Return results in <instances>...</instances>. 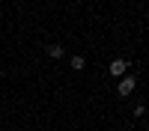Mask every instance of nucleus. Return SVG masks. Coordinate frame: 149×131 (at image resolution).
I'll return each instance as SVG.
<instances>
[{"instance_id":"obj_1","label":"nucleus","mask_w":149,"mask_h":131,"mask_svg":"<svg viewBox=\"0 0 149 131\" xmlns=\"http://www.w3.org/2000/svg\"><path fill=\"white\" fill-rule=\"evenodd\" d=\"M134 89H137V78H134V75H122V78H119V83H116L119 98H128Z\"/></svg>"},{"instance_id":"obj_2","label":"nucleus","mask_w":149,"mask_h":131,"mask_svg":"<svg viewBox=\"0 0 149 131\" xmlns=\"http://www.w3.org/2000/svg\"><path fill=\"white\" fill-rule=\"evenodd\" d=\"M107 71H110L113 78H122V75H128V60H125V57H116V60H110Z\"/></svg>"},{"instance_id":"obj_3","label":"nucleus","mask_w":149,"mask_h":131,"mask_svg":"<svg viewBox=\"0 0 149 131\" xmlns=\"http://www.w3.org/2000/svg\"><path fill=\"white\" fill-rule=\"evenodd\" d=\"M45 54L51 57V60H63V57H66V48L60 45V42H51V45L45 48Z\"/></svg>"},{"instance_id":"obj_4","label":"nucleus","mask_w":149,"mask_h":131,"mask_svg":"<svg viewBox=\"0 0 149 131\" xmlns=\"http://www.w3.org/2000/svg\"><path fill=\"white\" fill-rule=\"evenodd\" d=\"M72 69H74V71H84V69H86V60H84V57H72Z\"/></svg>"}]
</instances>
